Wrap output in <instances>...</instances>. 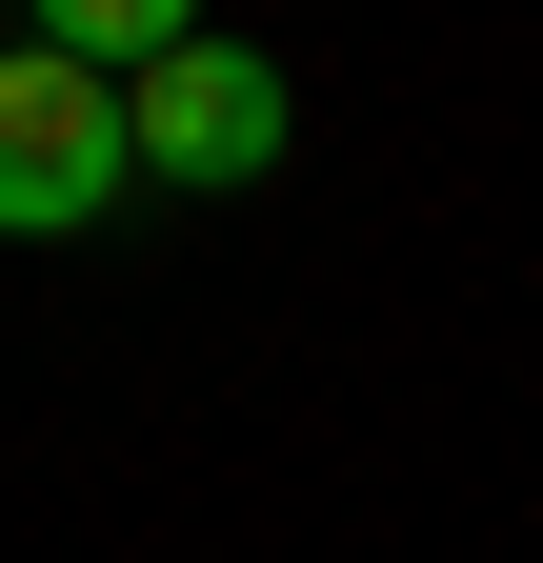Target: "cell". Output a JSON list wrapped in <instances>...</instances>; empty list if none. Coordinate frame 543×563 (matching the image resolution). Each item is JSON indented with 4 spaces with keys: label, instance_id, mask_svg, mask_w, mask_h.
Masks as SVG:
<instances>
[{
    "label": "cell",
    "instance_id": "6da1fadb",
    "mask_svg": "<svg viewBox=\"0 0 543 563\" xmlns=\"http://www.w3.org/2000/svg\"><path fill=\"white\" fill-rule=\"evenodd\" d=\"M142 201V141H121V81H81L60 41H0V242H81Z\"/></svg>",
    "mask_w": 543,
    "mask_h": 563
},
{
    "label": "cell",
    "instance_id": "7a4b0ae2",
    "mask_svg": "<svg viewBox=\"0 0 543 563\" xmlns=\"http://www.w3.org/2000/svg\"><path fill=\"white\" fill-rule=\"evenodd\" d=\"M282 60H262V41H222V21H201L181 60H142V81H121V141H142V181H181V201H242L262 162H282Z\"/></svg>",
    "mask_w": 543,
    "mask_h": 563
},
{
    "label": "cell",
    "instance_id": "3957f363",
    "mask_svg": "<svg viewBox=\"0 0 543 563\" xmlns=\"http://www.w3.org/2000/svg\"><path fill=\"white\" fill-rule=\"evenodd\" d=\"M21 41H60V60H81V81H142V60H181L201 21H181V0H41Z\"/></svg>",
    "mask_w": 543,
    "mask_h": 563
}]
</instances>
